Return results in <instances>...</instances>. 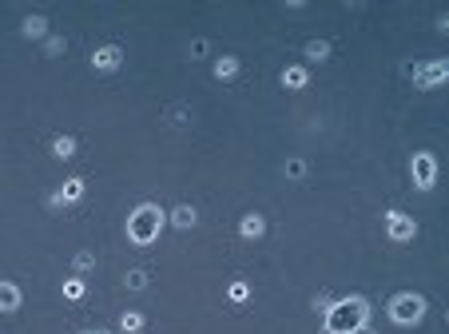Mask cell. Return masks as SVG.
<instances>
[{"instance_id": "cell-1", "label": "cell", "mask_w": 449, "mask_h": 334, "mask_svg": "<svg viewBox=\"0 0 449 334\" xmlns=\"http://www.w3.org/2000/svg\"><path fill=\"white\" fill-rule=\"evenodd\" d=\"M366 326H370V302L362 295L334 299L322 311V334H362Z\"/></svg>"}, {"instance_id": "cell-2", "label": "cell", "mask_w": 449, "mask_h": 334, "mask_svg": "<svg viewBox=\"0 0 449 334\" xmlns=\"http://www.w3.org/2000/svg\"><path fill=\"white\" fill-rule=\"evenodd\" d=\"M164 219H167V211L159 207V203H140V207L128 215V239H132L135 247L155 243L159 231H164Z\"/></svg>"}, {"instance_id": "cell-3", "label": "cell", "mask_w": 449, "mask_h": 334, "mask_svg": "<svg viewBox=\"0 0 449 334\" xmlns=\"http://www.w3.org/2000/svg\"><path fill=\"white\" fill-rule=\"evenodd\" d=\"M426 311H429V302H426V295H417V290H398L394 299L386 302V314H390L394 326H417L426 318Z\"/></svg>"}, {"instance_id": "cell-4", "label": "cell", "mask_w": 449, "mask_h": 334, "mask_svg": "<svg viewBox=\"0 0 449 334\" xmlns=\"http://www.w3.org/2000/svg\"><path fill=\"white\" fill-rule=\"evenodd\" d=\"M410 80H414L422 92H433L449 80V60L445 56H429V60H417V64H405Z\"/></svg>"}, {"instance_id": "cell-5", "label": "cell", "mask_w": 449, "mask_h": 334, "mask_svg": "<svg viewBox=\"0 0 449 334\" xmlns=\"http://www.w3.org/2000/svg\"><path fill=\"white\" fill-rule=\"evenodd\" d=\"M410 175H414L417 191H433L438 187V156H433V151H417V156L410 159Z\"/></svg>"}, {"instance_id": "cell-6", "label": "cell", "mask_w": 449, "mask_h": 334, "mask_svg": "<svg viewBox=\"0 0 449 334\" xmlns=\"http://www.w3.org/2000/svg\"><path fill=\"white\" fill-rule=\"evenodd\" d=\"M84 195H88V179H84V175H72L68 183H60V191H52V195H48V211L72 207V203H80Z\"/></svg>"}, {"instance_id": "cell-7", "label": "cell", "mask_w": 449, "mask_h": 334, "mask_svg": "<svg viewBox=\"0 0 449 334\" xmlns=\"http://www.w3.org/2000/svg\"><path fill=\"white\" fill-rule=\"evenodd\" d=\"M386 239H390V243H410V239H417V219L405 211H386Z\"/></svg>"}, {"instance_id": "cell-8", "label": "cell", "mask_w": 449, "mask_h": 334, "mask_svg": "<svg viewBox=\"0 0 449 334\" xmlns=\"http://www.w3.org/2000/svg\"><path fill=\"white\" fill-rule=\"evenodd\" d=\"M92 68H96V72H104V76L120 72V68H123V48L120 44H99L96 52H92Z\"/></svg>"}, {"instance_id": "cell-9", "label": "cell", "mask_w": 449, "mask_h": 334, "mask_svg": "<svg viewBox=\"0 0 449 334\" xmlns=\"http://www.w3.org/2000/svg\"><path fill=\"white\" fill-rule=\"evenodd\" d=\"M266 235V219L259 211H247L239 219V239H247V243H254V239H263Z\"/></svg>"}, {"instance_id": "cell-10", "label": "cell", "mask_w": 449, "mask_h": 334, "mask_svg": "<svg viewBox=\"0 0 449 334\" xmlns=\"http://www.w3.org/2000/svg\"><path fill=\"white\" fill-rule=\"evenodd\" d=\"M48 32H52V24H48V16H24L20 20V36L24 40H48Z\"/></svg>"}, {"instance_id": "cell-11", "label": "cell", "mask_w": 449, "mask_h": 334, "mask_svg": "<svg viewBox=\"0 0 449 334\" xmlns=\"http://www.w3.org/2000/svg\"><path fill=\"white\" fill-rule=\"evenodd\" d=\"M167 219H171V227H176V231H191V227L199 223V211L191 207V203H176V207L167 211Z\"/></svg>"}, {"instance_id": "cell-12", "label": "cell", "mask_w": 449, "mask_h": 334, "mask_svg": "<svg viewBox=\"0 0 449 334\" xmlns=\"http://www.w3.org/2000/svg\"><path fill=\"white\" fill-rule=\"evenodd\" d=\"M20 302H24L20 287H16V283H8V278H0V311L12 314V311H20Z\"/></svg>"}, {"instance_id": "cell-13", "label": "cell", "mask_w": 449, "mask_h": 334, "mask_svg": "<svg viewBox=\"0 0 449 334\" xmlns=\"http://www.w3.org/2000/svg\"><path fill=\"white\" fill-rule=\"evenodd\" d=\"M211 72H215V80H227V84H230V80L242 72V60L235 52H227V56H219V60H215V68H211Z\"/></svg>"}, {"instance_id": "cell-14", "label": "cell", "mask_w": 449, "mask_h": 334, "mask_svg": "<svg viewBox=\"0 0 449 334\" xmlns=\"http://www.w3.org/2000/svg\"><path fill=\"white\" fill-rule=\"evenodd\" d=\"M283 84H286L290 92H302V88L310 84V72H307L302 64H286V68H283Z\"/></svg>"}, {"instance_id": "cell-15", "label": "cell", "mask_w": 449, "mask_h": 334, "mask_svg": "<svg viewBox=\"0 0 449 334\" xmlns=\"http://www.w3.org/2000/svg\"><path fill=\"white\" fill-rule=\"evenodd\" d=\"M302 56H307L310 64H326L330 60V40H307V44H302Z\"/></svg>"}, {"instance_id": "cell-16", "label": "cell", "mask_w": 449, "mask_h": 334, "mask_svg": "<svg viewBox=\"0 0 449 334\" xmlns=\"http://www.w3.org/2000/svg\"><path fill=\"white\" fill-rule=\"evenodd\" d=\"M76 135H56V140H52V156L56 159H72V156H76Z\"/></svg>"}, {"instance_id": "cell-17", "label": "cell", "mask_w": 449, "mask_h": 334, "mask_svg": "<svg viewBox=\"0 0 449 334\" xmlns=\"http://www.w3.org/2000/svg\"><path fill=\"white\" fill-rule=\"evenodd\" d=\"M60 295H64V299H72V302H80L84 295H88V283H84L80 275H72V278H64V287H60Z\"/></svg>"}, {"instance_id": "cell-18", "label": "cell", "mask_w": 449, "mask_h": 334, "mask_svg": "<svg viewBox=\"0 0 449 334\" xmlns=\"http://www.w3.org/2000/svg\"><path fill=\"white\" fill-rule=\"evenodd\" d=\"M143 326H147L143 311H123V314H120V330H123V334H140Z\"/></svg>"}, {"instance_id": "cell-19", "label": "cell", "mask_w": 449, "mask_h": 334, "mask_svg": "<svg viewBox=\"0 0 449 334\" xmlns=\"http://www.w3.org/2000/svg\"><path fill=\"white\" fill-rule=\"evenodd\" d=\"M96 267V255H92V251H76V255H72V275H88V271Z\"/></svg>"}, {"instance_id": "cell-20", "label": "cell", "mask_w": 449, "mask_h": 334, "mask_svg": "<svg viewBox=\"0 0 449 334\" xmlns=\"http://www.w3.org/2000/svg\"><path fill=\"white\" fill-rule=\"evenodd\" d=\"M123 287L128 290H147L152 287V275H147V271H128V275H123Z\"/></svg>"}, {"instance_id": "cell-21", "label": "cell", "mask_w": 449, "mask_h": 334, "mask_svg": "<svg viewBox=\"0 0 449 334\" xmlns=\"http://www.w3.org/2000/svg\"><path fill=\"white\" fill-rule=\"evenodd\" d=\"M251 299V287L242 283V278H235V283H227V302H247Z\"/></svg>"}, {"instance_id": "cell-22", "label": "cell", "mask_w": 449, "mask_h": 334, "mask_svg": "<svg viewBox=\"0 0 449 334\" xmlns=\"http://www.w3.org/2000/svg\"><path fill=\"white\" fill-rule=\"evenodd\" d=\"M283 171H286V179H307V159H286L283 163Z\"/></svg>"}, {"instance_id": "cell-23", "label": "cell", "mask_w": 449, "mask_h": 334, "mask_svg": "<svg viewBox=\"0 0 449 334\" xmlns=\"http://www.w3.org/2000/svg\"><path fill=\"white\" fill-rule=\"evenodd\" d=\"M64 48H68L64 36H48V40H44V56H52V60H56L60 52H64Z\"/></svg>"}, {"instance_id": "cell-24", "label": "cell", "mask_w": 449, "mask_h": 334, "mask_svg": "<svg viewBox=\"0 0 449 334\" xmlns=\"http://www.w3.org/2000/svg\"><path fill=\"white\" fill-rule=\"evenodd\" d=\"M167 120L176 123V128H183V123H187V120H191V108H183V104H176V108L167 111Z\"/></svg>"}, {"instance_id": "cell-25", "label": "cell", "mask_w": 449, "mask_h": 334, "mask_svg": "<svg viewBox=\"0 0 449 334\" xmlns=\"http://www.w3.org/2000/svg\"><path fill=\"white\" fill-rule=\"evenodd\" d=\"M187 52H191V60H203V56L211 52V44H207V40H203V36H195V40H191V48H187Z\"/></svg>"}, {"instance_id": "cell-26", "label": "cell", "mask_w": 449, "mask_h": 334, "mask_svg": "<svg viewBox=\"0 0 449 334\" xmlns=\"http://www.w3.org/2000/svg\"><path fill=\"white\" fill-rule=\"evenodd\" d=\"M330 302H334V299H330V295H314V307H318V311H326Z\"/></svg>"}, {"instance_id": "cell-27", "label": "cell", "mask_w": 449, "mask_h": 334, "mask_svg": "<svg viewBox=\"0 0 449 334\" xmlns=\"http://www.w3.org/2000/svg\"><path fill=\"white\" fill-rule=\"evenodd\" d=\"M80 334H111V330H80Z\"/></svg>"}]
</instances>
